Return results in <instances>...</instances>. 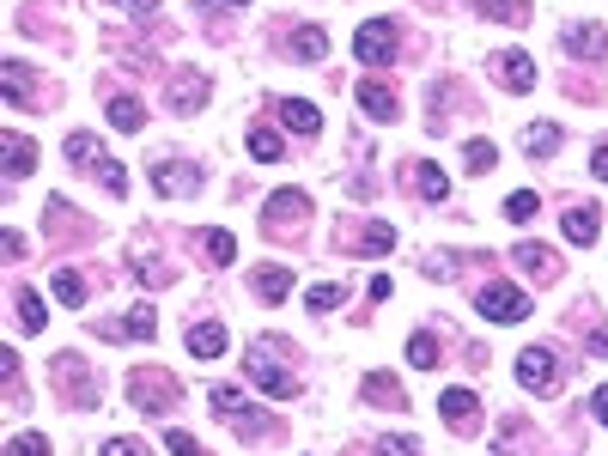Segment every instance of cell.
I'll use <instances>...</instances> for the list:
<instances>
[{"instance_id":"cell-30","label":"cell","mask_w":608,"mask_h":456,"mask_svg":"<svg viewBox=\"0 0 608 456\" xmlns=\"http://www.w3.org/2000/svg\"><path fill=\"white\" fill-rule=\"evenodd\" d=\"M475 7H481L487 19H499V25H523V13H529V0H475Z\"/></svg>"},{"instance_id":"cell-15","label":"cell","mask_w":608,"mask_h":456,"mask_svg":"<svg viewBox=\"0 0 608 456\" xmlns=\"http://www.w3.org/2000/svg\"><path fill=\"white\" fill-rule=\"evenodd\" d=\"M280 122H286L292 134H323V110L304 104V98H280Z\"/></svg>"},{"instance_id":"cell-12","label":"cell","mask_w":608,"mask_h":456,"mask_svg":"<svg viewBox=\"0 0 608 456\" xmlns=\"http://www.w3.org/2000/svg\"><path fill=\"white\" fill-rule=\"evenodd\" d=\"M560 43H566V55H578V61H602V55H608V31H602L596 19H590V25H572Z\"/></svg>"},{"instance_id":"cell-21","label":"cell","mask_w":608,"mask_h":456,"mask_svg":"<svg viewBox=\"0 0 608 456\" xmlns=\"http://www.w3.org/2000/svg\"><path fill=\"white\" fill-rule=\"evenodd\" d=\"M152 183H159V195H195V165H159L152 171Z\"/></svg>"},{"instance_id":"cell-6","label":"cell","mask_w":608,"mask_h":456,"mask_svg":"<svg viewBox=\"0 0 608 456\" xmlns=\"http://www.w3.org/2000/svg\"><path fill=\"white\" fill-rule=\"evenodd\" d=\"M517 377H523L536 396H554V390H560V359H554L548 347H523V353H517Z\"/></svg>"},{"instance_id":"cell-10","label":"cell","mask_w":608,"mask_h":456,"mask_svg":"<svg viewBox=\"0 0 608 456\" xmlns=\"http://www.w3.org/2000/svg\"><path fill=\"white\" fill-rule=\"evenodd\" d=\"M341 244H347L353 256H390V250H396V232H390L384 219H377V225H353Z\"/></svg>"},{"instance_id":"cell-37","label":"cell","mask_w":608,"mask_h":456,"mask_svg":"<svg viewBox=\"0 0 608 456\" xmlns=\"http://www.w3.org/2000/svg\"><path fill=\"white\" fill-rule=\"evenodd\" d=\"M7 456H55V450H49V438H43V432H19V438L7 444Z\"/></svg>"},{"instance_id":"cell-29","label":"cell","mask_w":608,"mask_h":456,"mask_svg":"<svg viewBox=\"0 0 608 456\" xmlns=\"http://www.w3.org/2000/svg\"><path fill=\"white\" fill-rule=\"evenodd\" d=\"M536 213H542L536 189H517V195H505V219H511V225H529V219H536Z\"/></svg>"},{"instance_id":"cell-28","label":"cell","mask_w":608,"mask_h":456,"mask_svg":"<svg viewBox=\"0 0 608 456\" xmlns=\"http://www.w3.org/2000/svg\"><path fill=\"white\" fill-rule=\"evenodd\" d=\"M55 298L67 304V311H80V304H86V274H73V268H61V274H55Z\"/></svg>"},{"instance_id":"cell-38","label":"cell","mask_w":608,"mask_h":456,"mask_svg":"<svg viewBox=\"0 0 608 456\" xmlns=\"http://www.w3.org/2000/svg\"><path fill=\"white\" fill-rule=\"evenodd\" d=\"M341 298H347V292H341L335 280H317V286H311V298H304V304H311V311H335Z\"/></svg>"},{"instance_id":"cell-24","label":"cell","mask_w":608,"mask_h":456,"mask_svg":"<svg viewBox=\"0 0 608 456\" xmlns=\"http://www.w3.org/2000/svg\"><path fill=\"white\" fill-rule=\"evenodd\" d=\"M189 353H195V359H219V353H225V329H219V323H195V329H189Z\"/></svg>"},{"instance_id":"cell-35","label":"cell","mask_w":608,"mask_h":456,"mask_svg":"<svg viewBox=\"0 0 608 456\" xmlns=\"http://www.w3.org/2000/svg\"><path fill=\"white\" fill-rule=\"evenodd\" d=\"M365 402H384V408H402V390L390 384V377H384V371H377V377H371V384H365Z\"/></svg>"},{"instance_id":"cell-16","label":"cell","mask_w":608,"mask_h":456,"mask_svg":"<svg viewBox=\"0 0 608 456\" xmlns=\"http://www.w3.org/2000/svg\"><path fill=\"white\" fill-rule=\"evenodd\" d=\"M286 49H292V61H323V55H329V31H323V25H298Z\"/></svg>"},{"instance_id":"cell-36","label":"cell","mask_w":608,"mask_h":456,"mask_svg":"<svg viewBox=\"0 0 608 456\" xmlns=\"http://www.w3.org/2000/svg\"><path fill=\"white\" fill-rule=\"evenodd\" d=\"M408 365L432 371V365H438V341H432V335H414V341H408Z\"/></svg>"},{"instance_id":"cell-27","label":"cell","mask_w":608,"mask_h":456,"mask_svg":"<svg viewBox=\"0 0 608 456\" xmlns=\"http://www.w3.org/2000/svg\"><path fill=\"white\" fill-rule=\"evenodd\" d=\"M207 104V80H201V73H189V80L183 86H171V110L183 116V110H201Z\"/></svg>"},{"instance_id":"cell-11","label":"cell","mask_w":608,"mask_h":456,"mask_svg":"<svg viewBox=\"0 0 608 456\" xmlns=\"http://www.w3.org/2000/svg\"><path fill=\"white\" fill-rule=\"evenodd\" d=\"M98 335H104V341H152V335H159V317H152L146 304H134L122 323H104Z\"/></svg>"},{"instance_id":"cell-3","label":"cell","mask_w":608,"mask_h":456,"mask_svg":"<svg viewBox=\"0 0 608 456\" xmlns=\"http://www.w3.org/2000/svg\"><path fill=\"white\" fill-rule=\"evenodd\" d=\"M67 159H73V165H86V171H98V183H104L110 195H128V171L98 146V134H67Z\"/></svg>"},{"instance_id":"cell-8","label":"cell","mask_w":608,"mask_h":456,"mask_svg":"<svg viewBox=\"0 0 608 456\" xmlns=\"http://www.w3.org/2000/svg\"><path fill=\"white\" fill-rule=\"evenodd\" d=\"M213 414H225V420H238V432L244 438H268L274 432V420L262 414V408H250L238 390H213Z\"/></svg>"},{"instance_id":"cell-5","label":"cell","mask_w":608,"mask_h":456,"mask_svg":"<svg viewBox=\"0 0 608 456\" xmlns=\"http://www.w3.org/2000/svg\"><path fill=\"white\" fill-rule=\"evenodd\" d=\"M475 311H481L487 323H523V317H529V298H523L517 286L493 280V286H481V292H475Z\"/></svg>"},{"instance_id":"cell-42","label":"cell","mask_w":608,"mask_h":456,"mask_svg":"<svg viewBox=\"0 0 608 456\" xmlns=\"http://www.w3.org/2000/svg\"><path fill=\"white\" fill-rule=\"evenodd\" d=\"M365 292H371V304H384V298H390V292H396V280H390V274H377V280H371V286H365Z\"/></svg>"},{"instance_id":"cell-32","label":"cell","mask_w":608,"mask_h":456,"mask_svg":"<svg viewBox=\"0 0 608 456\" xmlns=\"http://www.w3.org/2000/svg\"><path fill=\"white\" fill-rule=\"evenodd\" d=\"M463 165H469V171H493V165H499L493 140H469V146H463Z\"/></svg>"},{"instance_id":"cell-25","label":"cell","mask_w":608,"mask_h":456,"mask_svg":"<svg viewBox=\"0 0 608 456\" xmlns=\"http://www.w3.org/2000/svg\"><path fill=\"white\" fill-rule=\"evenodd\" d=\"M201 250H207V262H219V268L238 262V238H232V232H213V225L201 232Z\"/></svg>"},{"instance_id":"cell-18","label":"cell","mask_w":608,"mask_h":456,"mask_svg":"<svg viewBox=\"0 0 608 456\" xmlns=\"http://www.w3.org/2000/svg\"><path fill=\"white\" fill-rule=\"evenodd\" d=\"M438 414L450 426H469V420H481V402H475V390H444L438 396Z\"/></svg>"},{"instance_id":"cell-23","label":"cell","mask_w":608,"mask_h":456,"mask_svg":"<svg viewBox=\"0 0 608 456\" xmlns=\"http://www.w3.org/2000/svg\"><path fill=\"white\" fill-rule=\"evenodd\" d=\"M408 183H414L420 201H444V195H450V183H444L438 165H408Z\"/></svg>"},{"instance_id":"cell-17","label":"cell","mask_w":608,"mask_h":456,"mask_svg":"<svg viewBox=\"0 0 608 456\" xmlns=\"http://www.w3.org/2000/svg\"><path fill=\"white\" fill-rule=\"evenodd\" d=\"M0 140H7V177H13V183H19V177H31V171H37V146H31L25 134H13V128L0 134Z\"/></svg>"},{"instance_id":"cell-34","label":"cell","mask_w":608,"mask_h":456,"mask_svg":"<svg viewBox=\"0 0 608 456\" xmlns=\"http://www.w3.org/2000/svg\"><path fill=\"white\" fill-rule=\"evenodd\" d=\"M377 456H420V438H408V432H384V438H377Z\"/></svg>"},{"instance_id":"cell-2","label":"cell","mask_w":608,"mask_h":456,"mask_svg":"<svg viewBox=\"0 0 608 456\" xmlns=\"http://www.w3.org/2000/svg\"><path fill=\"white\" fill-rule=\"evenodd\" d=\"M128 402H134L140 414H171V408L183 402V377H171V371H159V365H146V371L128 377Z\"/></svg>"},{"instance_id":"cell-45","label":"cell","mask_w":608,"mask_h":456,"mask_svg":"<svg viewBox=\"0 0 608 456\" xmlns=\"http://www.w3.org/2000/svg\"><path fill=\"white\" fill-rule=\"evenodd\" d=\"M596 420H602V426H608V384H602V390H596Z\"/></svg>"},{"instance_id":"cell-41","label":"cell","mask_w":608,"mask_h":456,"mask_svg":"<svg viewBox=\"0 0 608 456\" xmlns=\"http://www.w3.org/2000/svg\"><path fill=\"white\" fill-rule=\"evenodd\" d=\"M104 456H146V444H140V438H110Z\"/></svg>"},{"instance_id":"cell-4","label":"cell","mask_w":608,"mask_h":456,"mask_svg":"<svg viewBox=\"0 0 608 456\" xmlns=\"http://www.w3.org/2000/svg\"><path fill=\"white\" fill-rule=\"evenodd\" d=\"M396 49H402V25H396V19H371V25H359V37H353V55H359L365 67L396 61Z\"/></svg>"},{"instance_id":"cell-39","label":"cell","mask_w":608,"mask_h":456,"mask_svg":"<svg viewBox=\"0 0 608 456\" xmlns=\"http://www.w3.org/2000/svg\"><path fill=\"white\" fill-rule=\"evenodd\" d=\"M31 98V73L19 61H7V104H25Z\"/></svg>"},{"instance_id":"cell-26","label":"cell","mask_w":608,"mask_h":456,"mask_svg":"<svg viewBox=\"0 0 608 456\" xmlns=\"http://www.w3.org/2000/svg\"><path fill=\"white\" fill-rule=\"evenodd\" d=\"M13 304H19V323H25L31 335H37V329L49 323V304H43V298H37L31 286H19V292H13Z\"/></svg>"},{"instance_id":"cell-14","label":"cell","mask_w":608,"mask_h":456,"mask_svg":"<svg viewBox=\"0 0 608 456\" xmlns=\"http://www.w3.org/2000/svg\"><path fill=\"white\" fill-rule=\"evenodd\" d=\"M511 262H517L523 274H536V280H560V256H554V250H542V244H517V250H511Z\"/></svg>"},{"instance_id":"cell-33","label":"cell","mask_w":608,"mask_h":456,"mask_svg":"<svg viewBox=\"0 0 608 456\" xmlns=\"http://www.w3.org/2000/svg\"><path fill=\"white\" fill-rule=\"evenodd\" d=\"M250 159L274 165V159H280V134H268V128H250Z\"/></svg>"},{"instance_id":"cell-43","label":"cell","mask_w":608,"mask_h":456,"mask_svg":"<svg viewBox=\"0 0 608 456\" xmlns=\"http://www.w3.org/2000/svg\"><path fill=\"white\" fill-rule=\"evenodd\" d=\"M590 171H596V177H602V183H608V140H602V146H596V152H590Z\"/></svg>"},{"instance_id":"cell-13","label":"cell","mask_w":608,"mask_h":456,"mask_svg":"<svg viewBox=\"0 0 608 456\" xmlns=\"http://www.w3.org/2000/svg\"><path fill=\"white\" fill-rule=\"evenodd\" d=\"M493 73H499L511 92H529V86H536V61H529L523 49H505V55L493 61Z\"/></svg>"},{"instance_id":"cell-1","label":"cell","mask_w":608,"mask_h":456,"mask_svg":"<svg viewBox=\"0 0 608 456\" xmlns=\"http://www.w3.org/2000/svg\"><path fill=\"white\" fill-rule=\"evenodd\" d=\"M244 371H250V384L268 390V396H298V377H286V347H280L274 335H262V341L250 347Z\"/></svg>"},{"instance_id":"cell-19","label":"cell","mask_w":608,"mask_h":456,"mask_svg":"<svg viewBox=\"0 0 608 456\" xmlns=\"http://www.w3.org/2000/svg\"><path fill=\"white\" fill-rule=\"evenodd\" d=\"M250 280H256V298H262V304H280V298L292 292V268H274V262H262Z\"/></svg>"},{"instance_id":"cell-20","label":"cell","mask_w":608,"mask_h":456,"mask_svg":"<svg viewBox=\"0 0 608 456\" xmlns=\"http://www.w3.org/2000/svg\"><path fill=\"white\" fill-rule=\"evenodd\" d=\"M596 225H602V213H596V207H566L560 232H566L572 244H596Z\"/></svg>"},{"instance_id":"cell-9","label":"cell","mask_w":608,"mask_h":456,"mask_svg":"<svg viewBox=\"0 0 608 456\" xmlns=\"http://www.w3.org/2000/svg\"><path fill=\"white\" fill-rule=\"evenodd\" d=\"M353 98H359V110H365L371 122H396V116H402V104H396V92H390L384 80H359Z\"/></svg>"},{"instance_id":"cell-7","label":"cell","mask_w":608,"mask_h":456,"mask_svg":"<svg viewBox=\"0 0 608 456\" xmlns=\"http://www.w3.org/2000/svg\"><path fill=\"white\" fill-rule=\"evenodd\" d=\"M304 219H311V195H304V189H280V195H268V207H262L268 238H280L286 225H304Z\"/></svg>"},{"instance_id":"cell-40","label":"cell","mask_w":608,"mask_h":456,"mask_svg":"<svg viewBox=\"0 0 608 456\" xmlns=\"http://www.w3.org/2000/svg\"><path fill=\"white\" fill-rule=\"evenodd\" d=\"M165 450H171V456H207V450H201L183 426H171V432H165Z\"/></svg>"},{"instance_id":"cell-44","label":"cell","mask_w":608,"mask_h":456,"mask_svg":"<svg viewBox=\"0 0 608 456\" xmlns=\"http://www.w3.org/2000/svg\"><path fill=\"white\" fill-rule=\"evenodd\" d=\"M590 353H596V359H608V335H602V329L590 335Z\"/></svg>"},{"instance_id":"cell-47","label":"cell","mask_w":608,"mask_h":456,"mask_svg":"<svg viewBox=\"0 0 608 456\" xmlns=\"http://www.w3.org/2000/svg\"><path fill=\"white\" fill-rule=\"evenodd\" d=\"M232 7H244V0H232Z\"/></svg>"},{"instance_id":"cell-46","label":"cell","mask_w":608,"mask_h":456,"mask_svg":"<svg viewBox=\"0 0 608 456\" xmlns=\"http://www.w3.org/2000/svg\"><path fill=\"white\" fill-rule=\"evenodd\" d=\"M122 7H134V13H159V0H122Z\"/></svg>"},{"instance_id":"cell-31","label":"cell","mask_w":608,"mask_h":456,"mask_svg":"<svg viewBox=\"0 0 608 456\" xmlns=\"http://www.w3.org/2000/svg\"><path fill=\"white\" fill-rule=\"evenodd\" d=\"M529 152H536V159H554V152H560V128L536 122V128H529Z\"/></svg>"},{"instance_id":"cell-22","label":"cell","mask_w":608,"mask_h":456,"mask_svg":"<svg viewBox=\"0 0 608 456\" xmlns=\"http://www.w3.org/2000/svg\"><path fill=\"white\" fill-rule=\"evenodd\" d=\"M110 122H116L122 134H140V128H146V104L128 98V92H116V98H110Z\"/></svg>"}]
</instances>
